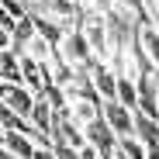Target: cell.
<instances>
[{
    "instance_id": "cell-1",
    "label": "cell",
    "mask_w": 159,
    "mask_h": 159,
    "mask_svg": "<svg viewBox=\"0 0 159 159\" xmlns=\"http://www.w3.org/2000/svg\"><path fill=\"white\" fill-rule=\"evenodd\" d=\"M100 118H104V125L114 131V139H131V135H135V111H128L125 104L104 100L100 104Z\"/></svg>"
},
{
    "instance_id": "cell-23",
    "label": "cell",
    "mask_w": 159,
    "mask_h": 159,
    "mask_svg": "<svg viewBox=\"0 0 159 159\" xmlns=\"http://www.w3.org/2000/svg\"><path fill=\"white\" fill-rule=\"evenodd\" d=\"M156 100H159V73H156Z\"/></svg>"
},
{
    "instance_id": "cell-2",
    "label": "cell",
    "mask_w": 159,
    "mask_h": 159,
    "mask_svg": "<svg viewBox=\"0 0 159 159\" xmlns=\"http://www.w3.org/2000/svg\"><path fill=\"white\" fill-rule=\"evenodd\" d=\"M59 56L73 66V69H83L93 56H90V45H87V35L83 28H66L62 35V45H59Z\"/></svg>"
},
{
    "instance_id": "cell-19",
    "label": "cell",
    "mask_w": 159,
    "mask_h": 159,
    "mask_svg": "<svg viewBox=\"0 0 159 159\" xmlns=\"http://www.w3.org/2000/svg\"><path fill=\"white\" fill-rule=\"evenodd\" d=\"M145 159H159V145H149L145 149Z\"/></svg>"
},
{
    "instance_id": "cell-21",
    "label": "cell",
    "mask_w": 159,
    "mask_h": 159,
    "mask_svg": "<svg viewBox=\"0 0 159 159\" xmlns=\"http://www.w3.org/2000/svg\"><path fill=\"white\" fill-rule=\"evenodd\" d=\"M100 159H114V149L111 152H100Z\"/></svg>"
},
{
    "instance_id": "cell-17",
    "label": "cell",
    "mask_w": 159,
    "mask_h": 159,
    "mask_svg": "<svg viewBox=\"0 0 159 159\" xmlns=\"http://www.w3.org/2000/svg\"><path fill=\"white\" fill-rule=\"evenodd\" d=\"M4 48H11V31L0 24V52H4Z\"/></svg>"
},
{
    "instance_id": "cell-14",
    "label": "cell",
    "mask_w": 159,
    "mask_h": 159,
    "mask_svg": "<svg viewBox=\"0 0 159 159\" xmlns=\"http://www.w3.org/2000/svg\"><path fill=\"white\" fill-rule=\"evenodd\" d=\"M48 52H52V45H48V42H42V38L35 35V38L28 42V48H24V56H28V59H35L38 66H45V62H48Z\"/></svg>"
},
{
    "instance_id": "cell-12",
    "label": "cell",
    "mask_w": 159,
    "mask_h": 159,
    "mask_svg": "<svg viewBox=\"0 0 159 159\" xmlns=\"http://www.w3.org/2000/svg\"><path fill=\"white\" fill-rule=\"evenodd\" d=\"M114 100H118V104H125L128 111H135V107H139V90H135V80H131V76H118Z\"/></svg>"
},
{
    "instance_id": "cell-24",
    "label": "cell",
    "mask_w": 159,
    "mask_h": 159,
    "mask_svg": "<svg viewBox=\"0 0 159 159\" xmlns=\"http://www.w3.org/2000/svg\"><path fill=\"white\" fill-rule=\"evenodd\" d=\"M4 135H7V131H4V125H0V145H4Z\"/></svg>"
},
{
    "instance_id": "cell-9",
    "label": "cell",
    "mask_w": 159,
    "mask_h": 159,
    "mask_svg": "<svg viewBox=\"0 0 159 159\" xmlns=\"http://www.w3.org/2000/svg\"><path fill=\"white\" fill-rule=\"evenodd\" d=\"M135 139L149 149V145H159V121H152V118H145V114H139L135 111Z\"/></svg>"
},
{
    "instance_id": "cell-22",
    "label": "cell",
    "mask_w": 159,
    "mask_h": 159,
    "mask_svg": "<svg viewBox=\"0 0 159 159\" xmlns=\"http://www.w3.org/2000/svg\"><path fill=\"white\" fill-rule=\"evenodd\" d=\"M4 90H7V83H4V80H0V100H4Z\"/></svg>"
},
{
    "instance_id": "cell-16",
    "label": "cell",
    "mask_w": 159,
    "mask_h": 159,
    "mask_svg": "<svg viewBox=\"0 0 159 159\" xmlns=\"http://www.w3.org/2000/svg\"><path fill=\"white\" fill-rule=\"evenodd\" d=\"M80 159H100V152H97V149H93V145L87 142L83 149H80Z\"/></svg>"
},
{
    "instance_id": "cell-3",
    "label": "cell",
    "mask_w": 159,
    "mask_h": 159,
    "mask_svg": "<svg viewBox=\"0 0 159 159\" xmlns=\"http://www.w3.org/2000/svg\"><path fill=\"white\" fill-rule=\"evenodd\" d=\"M4 104H7L14 114L28 118L31 107H35V93H31L28 87H21V83H7V90H4Z\"/></svg>"
},
{
    "instance_id": "cell-10",
    "label": "cell",
    "mask_w": 159,
    "mask_h": 159,
    "mask_svg": "<svg viewBox=\"0 0 159 159\" xmlns=\"http://www.w3.org/2000/svg\"><path fill=\"white\" fill-rule=\"evenodd\" d=\"M0 80L4 83H21V56L11 48L0 52Z\"/></svg>"
},
{
    "instance_id": "cell-25",
    "label": "cell",
    "mask_w": 159,
    "mask_h": 159,
    "mask_svg": "<svg viewBox=\"0 0 159 159\" xmlns=\"http://www.w3.org/2000/svg\"><path fill=\"white\" fill-rule=\"evenodd\" d=\"M21 4H24V7H28V0H21Z\"/></svg>"
},
{
    "instance_id": "cell-13",
    "label": "cell",
    "mask_w": 159,
    "mask_h": 159,
    "mask_svg": "<svg viewBox=\"0 0 159 159\" xmlns=\"http://www.w3.org/2000/svg\"><path fill=\"white\" fill-rule=\"evenodd\" d=\"M42 97H45V104L52 107V114H66V93H62V87H59V83H48Z\"/></svg>"
},
{
    "instance_id": "cell-7",
    "label": "cell",
    "mask_w": 159,
    "mask_h": 159,
    "mask_svg": "<svg viewBox=\"0 0 159 159\" xmlns=\"http://www.w3.org/2000/svg\"><path fill=\"white\" fill-rule=\"evenodd\" d=\"M4 149L14 156V159H35V142L28 139V135H17V131H7L4 135Z\"/></svg>"
},
{
    "instance_id": "cell-15",
    "label": "cell",
    "mask_w": 159,
    "mask_h": 159,
    "mask_svg": "<svg viewBox=\"0 0 159 159\" xmlns=\"http://www.w3.org/2000/svg\"><path fill=\"white\" fill-rule=\"evenodd\" d=\"M52 156L56 159H80V149H73L66 142H52Z\"/></svg>"
},
{
    "instance_id": "cell-11",
    "label": "cell",
    "mask_w": 159,
    "mask_h": 159,
    "mask_svg": "<svg viewBox=\"0 0 159 159\" xmlns=\"http://www.w3.org/2000/svg\"><path fill=\"white\" fill-rule=\"evenodd\" d=\"M139 45H142V52L149 56V62L159 69V28H156V24L139 28Z\"/></svg>"
},
{
    "instance_id": "cell-4",
    "label": "cell",
    "mask_w": 159,
    "mask_h": 159,
    "mask_svg": "<svg viewBox=\"0 0 159 159\" xmlns=\"http://www.w3.org/2000/svg\"><path fill=\"white\" fill-rule=\"evenodd\" d=\"M83 135H87V142L97 149V152H111L114 145H118V139H114V131L104 125V118H93L87 128H83Z\"/></svg>"
},
{
    "instance_id": "cell-8",
    "label": "cell",
    "mask_w": 159,
    "mask_h": 159,
    "mask_svg": "<svg viewBox=\"0 0 159 159\" xmlns=\"http://www.w3.org/2000/svg\"><path fill=\"white\" fill-rule=\"evenodd\" d=\"M31 38H35V24H31V17H21L14 28H11V52L24 56V48H28Z\"/></svg>"
},
{
    "instance_id": "cell-5",
    "label": "cell",
    "mask_w": 159,
    "mask_h": 159,
    "mask_svg": "<svg viewBox=\"0 0 159 159\" xmlns=\"http://www.w3.org/2000/svg\"><path fill=\"white\" fill-rule=\"evenodd\" d=\"M31 17V14H28ZM31 24H35V35L42 38V42H48L52 48H59L62 45V35H66V28L59 21H52V17H31Z\"/></svg>"
},
{
    "instance_id": "cell-6",
    "label": "cell",
    "mask_w": 159,
    "mask_h": 159,
    "mask_svg": "<svg viewBox=\"0 0 159 159\" xmlns=\"http://www.w3.org/2000/svg\"><path fill=\"white\" fill-rule=\"evenodd\" d=\"M66 118L76 121L80 128H87L93 118H100V107H97V104H90V100H69V104H66Z\"/></svg>"
},
{
    "instance_id": "cell-20",
    "label": "cell",
    "mask_w": 159,
    "mask_h": 159,
    "mask_svg": "<svg viewBox=\"0 0 159 159\" xmlns=\"http://www.w3.org/2000/svg\"><path fill=\"white\" fill-rule=\"evenodd\" d=\"M0 159H11V152H7V149H4V145H0Z\"/></svg>"
},
{
    "instance_id": "cell-18",
    "label": "cell",
    "mask_w": 159,
    "mask_h": 159,
    "mask_svg": "<svg viewBox=\"0 0 159 159\" xmlns=\"http://www.w3.org/2000/svg\"><path fill=\"white\" fill-rule=\"evenodd\" d=\"M35 159H56V156H52V149H35Z\"/></svg>"
}]
</instances>
